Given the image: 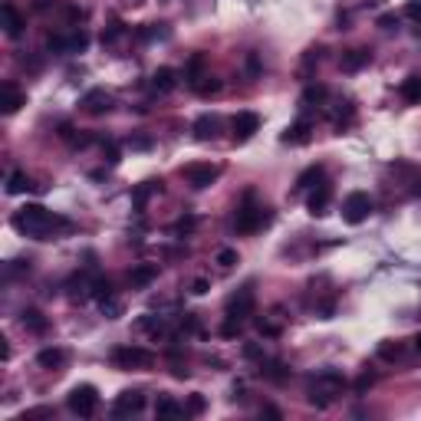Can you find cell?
<instances>
[{
	"instance_id": "obj_1",
	"label": "cell",
	"mask_w": 421,
	"mask_h": 421,
	"mask_svg": "<svg viewBox=\"0 0 421 421\" xmlns=\"http://www.w3.org/2000/svg\"><path fill=\"white\" fill-rule=\"evenodd\" d=\"M13 227L24 237H33V240H53L56 234L69 231L73 224L60 214H53L50 208H43V204H26L13 214Z\"/></svg>"
},
{
	"instance_id": "obj_2",
	"label": "cell",
	"mask_w": 421,
	"mask_h": 421,
	"mask_svg": "<svg viewBox=\"0 0 421 421\" xmlns=\"http://www.w3.org/2000/svg\"><path fill=\"white\" fill-rule=\"evenodd\" d=\"M342 392H346V375L336 369H322L316 379L310 382V405H316V408H329L333 402H339L342 398Z\"/></svg>"
},
{
	"instance_id": "obj_3",
	"label": "cell",
	"mask_w": 421,
	"mask_h": 421,
	"mask_svg": "<svg viewBox=\"0 0 421 421\" xmlns=\"http://www.w3.org/2000/svg\"><path fill=\"white\" fill-rule=\"evenodd\" d=\"M270 224V210L263 208V204H254V201H244L240 208H237V217H234V227L237 234H257L261 227Z\"/></svg>"
},
{
	"instance_id": "obj_4",
	"label": "cell",
	"mask_w": 421,
	"mask_h": 421,
	"mask_svg": "<svg viewBox=\"0 0 421 421\" xmlns=\"http://www.w3.org/2000/svg\"><path fill=\"white\" fill-rule=\"evenodd\" d=\"M66 408L79 415V418H92L96 408H99V392H96V385H76L73 392L66 395Z\"/></svg>"
},
{
	"instance_id": "obj_5",
	"label": "cell",
	"mask_w": 421,
	"mask_h": 421,
	"mask_svg": "<svg viewBox=\"0 0 421 421\" xmlns=\"http://www.w3.org/2000/svg\"><path fill=\"white\" fill-rule=\"evenodd\" d=\"M109 359L115 369H149L151 362H155V356L142 346H115Z\"/></svg>"
},
{
	"instance_id": "obj_6",
	"label": "cell",
	"mask_w": 421,
	"mask_h": 421,
	"mask_svg": "<svg viewBox=\"0 0 421 421\" xmlns=\"http://www.w3.org/2000/svg\"><path fill=\"white\" fill-rule=\"evenodd\" d=\"M227 320H237V322H244L254 316V310H257V293H254V286H240L234 297L227 299Z\"/></svg>"
},
{
	"instance_id": "obj_7",
	"label": "cell",
	"mask_w": 421,
	"mask_h": 421,
	"mask_svg": "<svg viewBox=\"0 0 421 421\" xmlns=\"http://www.w3.org/2000/svg\"><path fill=\"white\" fill-rule=\"evenodd\" d=\"M181 178H185L191 188H210L217 178H221V168L217 165H208V161H198V165H185L181 168Z\"/></svg>"
},
{
	"instance_id": "obj_8",
	"label": "cell",
	"mask_w": 421,
	"mask_h": 421,
	"mask_svg": "<svg viewBox=\"0 0 421 421\" xmlns=\"http://www.w3.org/2000/svg\"><path fill=\"white\" fill-rule=\"evenodd\" d=\"M372 214V198L365 191H352L346 201H342V221L346 224H362Z\"/></svg>"
},
{
	"instance_id": "obj_9",
	"label": "cell",
	"mask_w": 421,
	"mask_h": 421,
	"mask_svg": "<svg viewBox=\"0 0 421 421\" xmlns=\"http://www.w3.org/2000/svg\"><path fill=\"white\" fill-rule=\"evenodd\" d=\"M89 47V37L83 30H73V33H56V37L47 40V50L50 53H83Z\"/></svg>"
},
{
	"instance_id": "obj_10",
	"label": "cell",
	"mask_w": 421,
	"mask_h": 421,
	"mask_svg": "<svg viewBox=\"0 0 421 421\" xmlns=\"http://www.w3.org/2000/svg\"><path fill=\"white\" fill-rule=\"evenodd\" d=\"M142 408H145V392H138V388H125L122 395L115 398L112 415H115V418H129V415H138Z\"/></svg>"
},
{
	"instance_id": "obj_11",
	"label": "cell",
	"mask_w": 421,
	"mask_h": 421,
	"mask_svg": "<svg viewBox=\"0 0 421 421\" xmlns=\"http://www.w3.org/2000/svg\"><path fill=\"white\" fill-rule=\"evenodd\" d=\"M231 129H234V142H247V138L257 135L261 115L257 112H237L234 119H231Z\"/></svg>"
},
{
	"instance_id": "obj_12",
	"label": "cell",
	"mask_w": 421,
	"mask_h": 421,
	"mask_svg": "<svg viewBox=\"0 0 421 421\" xmlns=\"http://www.w3.org/2000/svg\"><path fill=\"white\" fill-rule=\"evenodd\" d=\"M79 109L89 112V115H106L112 109V96L106 89H89L86 96L79 99Z\"/></svg>"
},
{
	"instance_id": "obj_13",
	"label": "cell",
	"mask_w": 421,
	"mask_h": 421,
	"mask_svg": "<svg viewBox=\"0 0 421 421\" xmlns=\"http://www.w3.org/2000/svg\"><path fill=\"white\" fill-rule=\"evenodd\" d=\"M24 102H26V96L13 86V83H3V86H0V112H3V115H13Z\"/></svg>"
},
{
	"instance_id": "obj_14",
	"label": "cell",
	"mask_w": 421,
	"mask_h": 421,
	"mask_svg": "<svg viewBox=\"0 0 421 421\" xmlns=\"http://www.w3.org/2000/svg\"><path fill=\"white\" fill-rule=\"evenodd\" d=\"M329 201H333V188L326 185H316V191L310 195V214L313 217H322V214H329Z\"/></svg>"
},
{
	"instance_id": "obj_15",
	"label": "cell",
	"mask_w": 421,
	"mask_h": 421,
	"mask_svg": "<svg viewBox=\"0 0 421 421\" xmlns=\"http://www.w3.org/2000/svg\"><path fill=\"white\" fill-rule=\"evenodd\" d=\"M181 415H185V405H178L172 395H158V402H155V418L172 421V418H181Z\"/></svg>"
},
{
	"instance_id": "obj_16",
	"label": "cell",
	"mask_w": 421,
	"mask_h": 421,
	"mask_svg": "<svg viewBox=\"0 0 421 421\" xmlns=\"http://www.w3.org/2000/svg\"><path fill=\"white\" fill-rule=\"evenodd\" d=\"M3 30H7V37L17 40L20 33H24V17L17 13V7H13L10 0L3 3Z\"/></svg>"
},
{
	"instance_id": "obj_17",
	"label": "cell",
	"mask_w": 421,
	"mask_h": 421,
	"mask_svg": "<svg viewBox=\"0 0 421 421\" xmlns=\"http://www.w3.org/2000/svg\"><path fill=\"white\" fill-rule=\"evenodd\" d=\"M63 362H66V352L63 349H56V346H50V349H40L37 352V365L40 369H60Z\"/></svg>"
},
{
	"instance_id": "obj_18",
	"label": "cell",
	"mask_w": 421,
	"mask_h": 421,
	"mask_svg": "<svg viewBox=\"0 0 421 421\" xmlns=\"http://www.w3.org/2000/svg\"><path fill=\"white\" fill-rule=\"evenodd\" d=\"M398 96L411 106H418L421 102V76H408V79H402V86H398Z\"/></svg>"
},
{
	"instance_id": "obj_19",
	"label": "cell",
	"mask_w": 421,
	"mask_h": 421,
	"mask_svg": "<svg viewBox=\"0 0 421 421\" xmlns=\"http://www.w3.org/2000/svg\"><path fill=\"white\" fill-rule=\"evenodd\" d=\"M283 142H286V145H303V142H310V122H306V119L293 122L283 132Z\"/></svg>"
},
{
	"instance_id": "obj_20",
	"label": "cell",
	"mask_w": 421,
	"mask_h": 421,
	"mask_svg": "<svg viewBox=\"0 0 421 421\" xmlns=\"http://www.w3.org/2000/svg\"><path fill=\"white\" fill-rule=\"evenodd\" d=\"M191 132H195L198 142H208V138L217 135V119H214V115H201L198 122L191 125Z\"/></svg>"
},
{
	"instance_id": "obj_21",
	"label": "cell",
	"mask_w": 421,
	"mask_h": 421,
	"mask_svg": "<svg viewBox=\"0 0 421 421\" xmlns=\"http://www.w3.org/2000/svg\"><path fill=\"white\" fill-rule=\"evenodd\" d=\"M261 375L267 382H286V379H290V369H286L283 362L270 359V362H261Z\"/></svg>"
},
{
	"instance_id": "obj_22",
	"label": "cell",
	"mask_w": 421,
	"mask_h": 421,
	"mask_svg": "<svg viewBox=\"0 0 421 421\" xmlns=\"http://www.w3.org/2000/svg\"><path fill=\"white\" fill-rule=\"evenodd\" d=\"M155 276H158V267H155V263H142V267H135V270L129 273V283L132 286H149Z\"/></svg>"
},
{
	"instance_id": "obj_23",
	"label": "cell",
	"mask_w": 421,
	"mask_h": 421,
	"mask_svg": "<svg viewBox=\"0 0 421 421\" xmlns=\"http://www.w3.org/2000/svg\"><path fill=\"white\" fill-rule=\"evenodd\" d=\"M369 56H372L369 50H349L346 56H342V60H339V66H342V69H346V73H356V69H362V66H365V63H369Z\"/></svg>"
},
{
	"instance_id": "obj_24",
	"label": "cell",
	"mask_w": 421,
	"mask_h": 421,
	"mask_svg": "<svg viewBox=\"0 0 421 421\" xmlns=\"http://www.w3.org/2000/svg\"><path fill=\"white\" fill-rule=\"evenodd\" d=\"M151 86L158 89V92H172V89L178 86V79H174V69H168V66L155 69V76H151Z\"/></svg>"
},
{
	"instance_id": "obj_25",
	"label": "cell",
	"mask_w": 421,
	"mask_h": 421,
	"mask_svg": "<svg viewBox=\"0 0 421 421\" xmlns=\"http://www.w3.org/2000/svg\"><path fill=\"white\" fill-rule=\"evenodd\" d=\"M20 322H24V329H30V333H47V326H50L40 310H24L20 313Z\"/></svg>"
},
{
	"instance_id": "obj_26",
	"label": "cell",
	"mask_w": 421,
	"mask_h": 421,
	"mask_svg": "<svg viewBox=\"0 0 421 421\" xmlns=\"http://www.w3.org/2000/svg\"><path fill=\"white\" fill-rule=\"evenodd\" d=\"M33 181L26 178L24 172H10V178H7V195H26V191H33Z\"/></svg>"
},
{
	"instance_id": "obj_27",
	"label": "cell",
	"mask_w": 421,
	"mask_h": 421,
	"mask_svg": "<svg viewBox=\"0 0 421 421\" xmlns=\"http://www.w3.org/2000/svg\"><path fill=\"white\" fill-rule=\"evenodd\" d=\"M138 329H142V333H149V336H165V329H168V326H165V316H142V320H138Z\"/></svg>"
},
{
	"instance_id": "obj_28",
	"label": "cell",
	"mask_w": 421,
	"mask_h": 421,
	"mask_svg": "<svg viewBox=\"0 0 421 421\" xmlns=\"http://www.w3.org/2000/svg\"><path fill=\"white\" fill-rule=\"evenodd\" d=\"M214 263H217V270H221V273H231V270L237 267V250H231V247L217 250V257H214Z\"/></svg>"
},
{
	"instance_id": "obj_29",
	"label": "cell",
	"mask_w": 421,
	"mask_h": 421,
	"mask_svg": "<svg viewBox=\"0 0 421 421\" xmlns=\"http://www.w3.org/2000/svg\"><path fill=\"white\" fill-rule=\"evenodd\" d=\"M191 89H195L198 96H208V92H217V89H221V83H217L214 76H201V79H195V83H191Z\"/></svg>"
},
{
	"instance_id": "obj_30",
	"label": "cell",
	"mask_w": 421,
	"mask_h": 421,
	"mask_svg": "<svg viewBox=\"0 0 421 421\" xmlns=\"http://www.w3.org/2000/svg\"><path fill=\"white\" fill-rule=\"evenodd\" d=\"M99 310H102V316H106V320H115V316H122V303H119V299H115V293H112V297L99 299Z\"/></svg>"
},
{
	"instance_id": "obj_31",
	"label": "cell",
	"mask_w": 421,
	"mask_h": 421,
	"mask_svg": "<svg viewBox=\"0 0 421 421\" xmlns=\"http://www.w3.org/2000/svg\"><path fill=\"white\" fill-rule=\"evenodd\" d=\"M89 297H96V299H106L112 297V283L106 280V276H96L92 283H89Z\"/></svg>"
},
{
	"instance_id": "obj_32",
	"label": "cell",
	"mask_w": 421,
	"mask_h": 421,
	"mask_svg": "<svg viewBox=\"0 0 421 421\" xmlns=\"http://www.w3.org/2000/svg\"><path fill=\"white\" fill-rule=\"evenodd\" d=\"M320 178H322V168L320 165H313V168H306V172L297 178V188L299 191H303V188H313V181H320Z\"/></svg>"
},
{
	"instance_id": "obj_33",
	"label": "cell",
	"mask_w": 421,
	"mask_h": 421,
	"mask_svg": "<svg viewBox=\"0 0 421 421\" xmlns=\"http://www.w3.org/2000/svg\"><path fill=\"white\" fill-rule=\"evenodd\" d=\"M155 191H161V181H145V185L138 188V191H135V204H138V208H142V204H145V201H149Z\"/></svg>"
},
{
	"instance_id": "obj_34",
	"label": "cell",
	"mask_w": 421,
	"mask_h": 421,
	"mask_svg": "<svg viewBox=\"0 0 421 421\" xmlns=\"http://www.w3.org/2000/svg\"><path fill=\"white\" fill-rule=\"evenodd\" d=\"M204 408H208L204 395H191V398L185 402V415H204Z\"/></svg>"
},
{
	"instance_id": "obj_35",
	"label": "cell",
	"mask_w": 421,
	"mask_h": 421,
	"mask_svg": "<svg viewBox=\"0 0 421 421\" xmlns=\"http://www.w3.org/2000/svg\"><path fill=\"white\" fill-rule=\"evenodd\" d=\"M322 99H326V89L322 86H310L306 92H303V106H306V109H310L313 102H322Z\"/></svg>"
},
{
	"instance_id": "obj_36",
	"label": "cell",
	"mask_w": 421,
	"mask_h": 421,
	"mask_svg": "<svg viewBox=\"0 0 421 421\" xmlns=\"http://www.w3.org/2000/svg\"><path fill=\"white\" fill-rule=\"evenodd\" d=\"M379 356H382V359H388V362H395V359H402V346H392V342H382V346H379Z\"/></svg>"
},
{
	"instance_id": "obj_37",
	"label": "cell",
	"mask_w": 421,
	"mask_h": 421,
	"mask_svg": "<svg viewBox=\"0 0 421 421\" xmlns=\"http://www.w3.org/2000/svg\"><path fill=\"white\" fill-rule=\"evenodd\" d=\"M195 224H198V217H195V214H188V217H181V221L174 224V234H188V231H195Z\"/></svg>"
},
{
	"instance_id": "obj_38",
	"label": "cell",
	"mask_w": 421,
	"mask_h": 421,
	"mask_svg": "<svg viewBox=\"0 0 421 421\" xmlns=\"http://www.w3.org/2000/svg\"><path fill=\"white\" fill-rule=\"evenodd\" d=\"M372 382H375V375H372V372H365L359 382H356V395H365V392L372 388Z\"/></svg>"
},
{
	"instance_id": "obj_39",
	"label": "cell",
	"mask_w": 421,
	"mask_h": 421,
	"mask_svg": "<svg viewBox=\"0 0 421 421\" xmlns=\"http://www.w3.org/2000/svg\"><path fill=\"white\" fill-rule=\"evenodd\" d=\"M405 17L415 20V24H421V0H411L408 7H405Z\"/></svg>"
},
{
	"instance_id": "obj_40",
	"label": "cell",
	"mask_w": 421,
	"mask_h": 421,
	"mask_svg": "<svg viewBox=\"0 0 421 421\" xmlns=\"http://www.w3.org/2000/svg\"><path fill=\"white\" fill-rule=\"evenodd\" d=\"M210 290V283L208 280H204V276H201V280H195V283H191V293H195V297H204V293H208Z\"/></svg>"
},
{
	"instance_id": "obj_41",
	"label": "cell",
	"mask_w": 421,
	"mask_h": 421,
	"mask_svg": "<svg viewBox=\"0 0 421 421\" xmlns=\"http://www.w3.org/2000/svg\"><path fill=\"white\" fill-rule=\"evenodd\" d=\"M119 37H122V24H115L109 33H102V43H112V40H119Z\"/></svg>"
},
{
	"instance_id": "obj_42",
	"label": "cell",
	"mask_w": 421,
	"mask_h": 421,
	"mask_svg": "<svg viewBox=\"0 0 421 421\" xmlns=\"http://www.w3.org/2000/svg\"><path fill=\"white\" fill-rule=\"evenodd\" d=\"M244 356H247V359H257V356H261V349H257V346H247V349H244Z\"/></svg>"
},
{
	"instance_id": "obj_43",
	"label": "cell",
	"mask_w": 421,
	"mask_h": 421,
	"mask_svg": "<svg viewBox=\"0 0 421 421\" xmlns=\"http://www.w3.org/2000/svg\"><path fill=\"white\" fill-rule=\"evenodd\" d=\"M261 415H267V418H280V411H276V408H270V405H267V408H263Z\"/></svg>"
},
{
	"instance_id": "obj_44",
	"label": "cell",
	"mask_w": 421,
	"mask_h": 421,
	"mask_svg": "<svg viewBox=\"0 0 421 421\" xmlns=\"http://www.w3.org/2000/svg\"><path fill=\"white\" fill-rule=\"evenodd\" d=\"M415 349H418V352H421V336H418V339H415Z\"/></svg>"
},
{
	"instance_id": "obj_45",
	"label": "cell",
	"mask_w": 421,
	"mask_h": 421,
	"mask_svg": "<svg viewBox=\"0 0 421 421\" xmlns=\"http://www.w3.org/2000/svg\"><path fill=\"white\" fill-rule=\"evenodd\" d=\"M132 3H142V0H132Z\"/></svg>"
}]
</instances>
